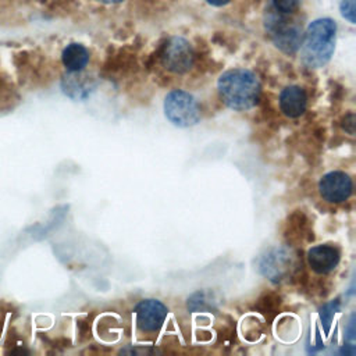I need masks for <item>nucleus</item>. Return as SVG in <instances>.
<instances>
[{"instance_id": "obj_1", "label": "nucleus", "mask_w": 356, "mask_h": 356, "mask_svg": "<svg viewBox=\"0 0 356 356\" xmlns=\"http://www.w3.org/2000/svg\"><path fill=\"white\" fill-rule=\"evenodd\" d=\"M224 104L235 111H245L259 103L261 86L254 72L246 68L228 70L217 81Z\"/></svg>"}, {"instance_id": "obj_2", "label": "nucleus", "mask_w": 356, "mask_h": 356, "mask_svg": "<svg viewBox=\"0 0 356 356\" xmlns=\"http://www.w3.org/2000/svg\"><path fill=\"white\" fill-rule=\"evenodd\" d=\"M337 24L331 18H317L312 21L300 43V61L306 68H321L330 60L335 49Z\"/></svg>"}, {"instance_id": "obj_3", "label": "nucleus", "mask_w": 356, "mask_h": 356, "mask_svg": "<svg viewBox=\"0 0 356 356\" xmlns=\"http://www.w3.org/2000/svg\"><path fill=\"white\" fill-rule=\"evenodd\" d=\"M289 15L291 14L277 11L273 6L264 15L266 32L268 33L275 47L285 54L296 53L303 39L302 25H299Z\"/></svg>"}, {"instance_id": "obj_4", "label": "nucleus", "mask_w": 356, "mask_h": 356, "mask_svg": "<svg viewBox=\"0 0 356 356\" xmlns=\"http://www.w3.org/2000/svg\"><path fill=\"white\" fill-rule=\"evenodd\" d=\"M164 114L167 120L179 128H189L200 121V106L188 92L174 89L164 99Z\"/></svg>"}, {"instance_id": "obj_5", "label": "nucleus", "mask_w": 356, "mask_h": 356, "mask_svg": "<svg viewBox=\"0 0 356 356\" xmlns=\"http://www.w3.org/2000/svg\"><path fill=\"white\" fill-rule=\"evenodd\" d=\"M195 61V53L192 44L181 38L172 36L164 44L161 53L163 67L174 74H185L188 72Z\"/></svg>"}, {"instance_id": "obj_6", "label": "nucleus", "mask_w": 356, "mask_h": 356, "mask_svg": "<svg viewBox=\"0 0 356 356\" xmlns=\"http://www.w3.org/2000/svg\"><path fill=\"white\" fill-rule=\"evenodd\" d=\"M293 266V256L289 249L284 246H277L266 252L260 257L259 270L273 282H281L285 280Z\"/></svg>"}, {"instance_id": "obj_7", "label": "nucleus", "mask_w": 356, "mask_h": 356, "mask_svg": "<svg viewBox=\"0 0 356 356\" xmlns=\"http://www.w3.org/2000/svg\"><path fill=\"white\" fill-rule=\"evenodd\" d=\"M318 191L324 200L330 203H342L352 195L353 184L350 177L343 171H330L321 177Z\"/></svg>"}, {"instance_id": "obj_8", "label": "nucleus", "mask_w": 356, "mask_h": 356, "mask_svg": "<svg viewBox=\"0 0 356 356\" xmlns=\"http://www.w3.org/2000/svg\"><path fill=\"white\" fill-rule=\"evenodd\" d=\"M136 325L143 332H156L167 317V307L157 299L140 300L136 307Z\"/></svg>"}, {"instance_id": "obj_9", "label": "nucleus", "mask_w": 356, "mask_h": 356, "mask_svg": "<svg viewBox=\"0 0 356 356\" xmlns=\"http://www.w3.org/2000/svg\"><path fill=\"white\" fill-rule=\"evenodd\" d=\"M307 263L317 274H327L332 271L339 263V252L330 245H317L309 249Z\"/></svg>"}, {"instance_id": "obj_10", "label": "nucleus", "mask_w": 356, "mask_h": 356, "mask_svg": "<svg viewBox=\"0 0 356 356\" xmlns=\"http://www.w3.org/2000/svg\"><path fill=\"white\" fill-rule=\"evenodd\" d=\"M278 103L284 115L296 118L305 113L307 106V96L300 86L289 85L281 90Z\"/></svg>"}, {"instance_id": "obj_11", "label": "nucleus", "mask_w": 356, "mask_h": 356, "mask_svg": "<svg viewBox=\"0 0 356 356\" xmlns=\"http://www.w3.org/2000/svg\"><path fill=\"white\" fill-rule=\"evenodd\" d=\"M95 88V82L82 71L68 72L63 78V90L72 99H83Z\"/></svg>"}, {"instance_id": "obj_12", "label": "nucleus", "mask_w": 356, "mask_h": 356, "mask_svg": "<svg viewBox=\"0 0 356 356\" xmlns=\"http://www.w3.org/2000/svg\"><path fill=\"white\" fill-rule=\"evenodd\" d=\"M61 61L68 72L83 71L89 63V51L81 43H70L61 53Z\"/></svg>"}, {"instance_id": "obj_13", "label": "nucleus", "mask_w": 356, "mask_h": 356, "mask_svg": "<svg viewBox=\"0 0 356 356\" xmlns=\"http://www.w3.org/2000/svg\"><path fill=\"white\" fill-rule=\"evenodd\" d=\"M188 307L191 310H206L211 307V302L206 298L204 292H196L191 296V299H188Z\"/></svg>"}, {"instance_id": "obj_14", "label": "nucleus", "mask_w": 356, "mask_h": 356, "mask_svg": "<svg viewBox=\"0 0 356 356\" xmlns=\"http://www.w3.org/2000/svg\"><path fill=\"white\" fill-rule=\"evenodd\" d=\"M300 0H273V7L284 14H292L299 7Z\"/></svg>"}, {"instance_id": "obj_15", "label": "nucleus", "mask_w": 356, "mask_h": 356, "mask_svg": "<svg viewBox=\"0 0 356 356\" xmlns=\"http://www.w3.org/2000/svg\"><path fill=\"white\" fill-rule=\"evenodd\" d=\"M339 10L343 18H346L350 24H355V0H342Z\"/></svg>"}, {"instance_id": "obj_16", "label": "nucleus", "mask_w": 356, "mask_h": 356, "mask_svg": "<svg viewBox=\"0 0 356 356\" xmlns=\"http://www.w3.org/2000/svg\"><path fill=\"white\" fill-rule=\"evenodd\" d=\"M206 1L211 6H216V7H220V6H224V4L229 3V0H206Z\"/></svg>"}, {"instance_id": "obj_17", "label": "nucleus", "mask_w": 356, "mask_h": 356, "mask_svg": "<svg viewBox=\"0 0 356 356\" xmlns=\"http://www.w3.org/2000/svg\"><path fill=\"white\" fill-rule=\"evenodd\" d=\"M100 3H106V4H115V3H121L122 0H96Z\"/></svg>"}]
</instances>
